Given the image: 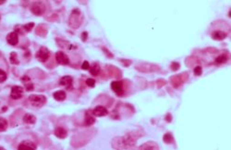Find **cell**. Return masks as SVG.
Masks as SVG:
<instances>
[{
  "instance_id": "7a4b0ae2",
  "label": "cell",
  "mask_w": 231,
  "mask_h": 150,
  "mask_svg": "<svg viewBox=\"0 0 231 150\" xmlns=\"http://www.w3.org/2000/svg\"><path fill=\"white\" fill-rule=\"evenodd\" d=\"M80 11L78 8H75L72 10V13L70 17V25L73 28H78L80 24V22H82V18Z\"/></svg>"
},
{
  "instance_id": "d4e9b609",
  "label": "cell",
  "mask_w": 231,
  "mask_h": 150,
  "mask_svg": "<svg viewBox=\"0 0 231 150\" xmlns=\"http://www.w3.org/2000/svg\"><path fill=\"white\" fill-rule=\"evenodd\" d=\"M34 22H30V23H27L25 25H23V29L26 31V32H30L32 28H34Z\"/></svg>"
},
{
  "instance_id": "3957f363",
  "label": "cell",
  "mask_w": 231,
  "mask_h": 150,
  "mask_svg": "<svg viewBox=\"0 0 231 150\" xmlns=\"http://www.w3.org/2000/svg\"><path fill=\"white\" fill-rule=\"evenodd\" d=\"M31 11L34 13L36 16H40L43 13H44L45 11V6L43 2L38 1V2H34L32 3V5L31 6Z\"/></svg>"
},
{
  "instance_id": "f546056e",
  "label": "cell",
  "mask_w": 231,
  "mask_h": 150,
  "mask_svg": "<svg viewBox=\"0 0 231 150\" xmlns=\"http://www.w3.org/2000/svg\"><path fill=\"white\" fill-rule=\"evenodd\" d=\"M87 36H88V32H83L81 33V40L83 41V42H85L87 40Z\"/></svg>"
},
{
  "instance_id": "d6986e66",
  "label": "cell",
  "mask_w": 231,
  "mask_h": 150,
  "mask_svg": "<svg viewBox=\"0 0 231 150\" xmlns=\"http://www.w3.org/2000/svg\"><path fill=\"white\" fill-rule=\"evenodd\" d=\"M227 59H228V57L226 55H220L216 58L214 61H216V64H224L227 61Z\"/></svg>"
},
{
  "instance_id": "83f0119b",
  "label": "cell",
  "mask_w": 231,
  "mask_h": 150,
  "mask_svg": "<svg viewBox=\"0 0 231 150\" xmlns=\"http://www.w3.org/2000/svg\"><path fill=\"white\" fill-rule=\"evenodd\" d=\"M89 68H90V64H89V62L88 61H83V63L81 64V69L82 70H89Z\"/></svg>"
},
{
  "instance_id": "484cf974",
  "label": "cell",
  "mask_w": 231,
  "mask_h": 150,
  "mask_svg": "<svg viewBox=\"0 0 231 150\" xmlns=\"http://www.w3.org/2000/svg\"><path fill=\"white\" fill-rule=\"evenodd\" d=\"M86 85L90 87H94L95 85V80L94 79H92V78H89L86 80Z\"/></svg>"
},
{
  "instance_id": "52a82bcc",
  "label": "cell",
  "mask_w": 231,
  "mask_h": 150,
  "mask_svg": "<svg viewBox=\"0 0 231 150\" xmlns=\"http://www.w3.org/2000/svg\"><path fill=\"white\" fill-rule=\"evenodd\" d=\"M56 59H57V63H59L60 65H69L70 64L69 57L62 51H57L56 53Z\"/></svg>"
},
{
  "instance_id": "30bf717a",
  "label": "cell",
  "mask_w": 231,
  "mask_h": 150,
  "mask_svg": "<svg viewBox=\"0 0 231 150\" xmlns=\"http://www.w3.org/2000/svg\"><path fill=\"white\" fill-rule=\"evenodd\" d=\"M7 42L10 45H16L19 42V35L17 32H12L7 35Z\"/></svg>"
},
{
  "instance_id": "7c38bea8",
  "label": "cell",
  "mask_w": 231,
  "mask_h": 150,
  "mask_svg": "<svg viewBox=\"0 0 231 150\" xmlns=\"http://www.w3.org/2000/svg\"><path fill=\"white\" fill-rule=\"evenodd\" d=\"M138 150H159V147L155 142H147L142 145L138 148Z\"/></svg>"
},
{
  "instance_id": "ac0fdd59",
  "label": "cell",
  "mask_w": 231,
  "mask_h": 150,
  "mask_svg": "<svg viewBox=\"0 0 231 150\" xmlns=\"http://www.w3.org/2000/svg\"><path fill=\"white\" fill-rule=\"evenodd\" d=\"M53 96H54V98H55L56 100H57V101H63V100L66 98V96H67V94H66L65 91L60 90V91L55 92L54 95H53Z\"/></svg>"
},
{
  "instance_id": "9c48e42d",
  "label": "cell",
  "mask_w": 231,
  "mask_h": 150,
  "mask_svg": "<svg viewBox=\"0 0 231 150\" xmlns=\"http://www.w3.org/2000/svg\"><path fill=\"white\" fill-rule=\"evenodd\" d=\"M108 114L107 109L103 106H97L93 109V115L95 117H104Z\"/></svg>"
},
{
  "instance_id": "4dcf8cb0",
  "label": "cell",
  "mask_w": 231,
  "mask_h": 150,
  "mask_svg": "<svg viewBox=\"0 0 231 150\" xmlns=\"http://www.w3.org/2000/svg\"><path fill=\"white\" fill-rule=\"evenodd\" d=\"M21 82H24V83H26V82H31L30 77H28V76H23V77L21 78Z\"/></svg>"
},
{
  "instance_id": "8992f818",
  "label": "cell",
  "mask_w": 231,
  "mask_h": 150,
  "mask_svg": "<svg viewBox=\"0 0 231 150\" xmlns=\"http://www.w3.org/2000/svg\"><path fill=\"white\" fill-rule=\"evenodd\" d=\"M35 149H36V145L30 140L22 141L18 146V150H35Z\"/></svg>"
},
{
  "instance_id": "d6a6232c",
  "label": "cell",
  "mask_w": 231,
  "mask_h": 150,
  "mask_svg": "<svg viewBox=\"0 0 231 150\" xmlns=\"http://www.w3.org/2000/svg\"><path fill=\"white\" fill-rule=\"evenodd\" d=\"M0 150H6V149L4 147H0Z\"/></svg>"
},
{
  "instance_id": "2e32d148",
  "label": "cell",
  "mask_w": 231,
  "mask_h": 150,
  "mask_svg": "<svg viewBox=\"0 0 231 150\" xmlns=\"http://www.w3.org/2000/svg\"><path fill=\"white\" fill-rule=\"evenodd\" d=\"M23 122L26 124H34L36 122V118L31 114H25L23 117Z\"/></svg>"
},
{
  "instance_id": "277c9868",
  "label": "cell",
  "mask_w": 231,
  "mask_h": 150,
  "mask_svg": "<svg viewBox=\"0 0 231 150\" xmlns=\"http://www.w3.org/2000/svg\"><path fill=\"white\" fill-rule=\"evenodd\" d=\"M49 55H50V52H49V50L44 47V46H42L38 51L36 52V58L40 61V62H45L48 58H49Z\"/></svg>"
},
{
  "instance_id": "6da1fadb",
  "label": "cell",
  "mask_w": 231,
  "mask_h": 150,
  "mask_svg": "<svg viewBox=\"0 0 231 150\" xmlns=\"http://www.w3.org/2000/svg\"><path fill=\"white\" fill-rule=\"evenodd\" d=\"M30 103L36 108H41L46 103V97L43 95H31L29 96Z\"/></svg>"
},
{
  "instance_id": "7402d4cb",
  "label": "cell",
  "mask_w": 231,
  "mask_h": 150,
  "mask_svg": "<svg viewBox=\"0 0 231 150\" xmlns=\"http://www.w3.org/2000/svg\"><path fill=\"white\" fill-rule=\"evenodd\" d=\"M9 60H10V62L12 63V64H19V58H18V55L16 54L15 52H12L11 54H10V58H9Z\"/></svg>"
},
{
  "instance_id": "4fadbf2b",
  "label": "cell",
  "mask_w": 231,
  "mask_h": 150,
  "mask_svg": "<svg viewBox=\"0 0 231 150\" xmlns=\"http://www.w3.org/2000/svg\"><path fill=\"white\" fill-rule=\"evenodd\" d=\"M226 37V33L223 31H214L212 33V38L216 41L224 40Z\"/></svg>"
},
{
  "instance_id": "603a6c76",
  "label": "cell",
  "mask_w": 231,
  "mask_h": 150,
  "mask_svg": "<svg viewBox=\"0 0 231 150\" xmlns=\"http://www.w3.org/2000/svg\"><path fill=\"white\" fill-rule=\"evenodd\" d=\"M203 72V70H202V67L201 66H196L194 70H193V73L196 75V76H200Z\"/></svg>"
},
{
  "instance_id": "8fae6325",
  "label": "cell",
  "mask_w": 231,
  "mask_h": 150,
  "mask_svg": "<svg viewBox=\"0 0 231 150\" xmlns=\"http://www.w3.org/2000/svg\"><path fill=\"white\" fill-rule=\"evenodd\" d=\"M72 82H73V79L71 76H64L59 80V85L66 86L67 89H71Z\"/></svg>"
},
{
  "instance_id": "1f68e13d",
  "label": "cell",
  "mask_w": 231,
  "mask_h": 150,
  "mask_svg": "<svg viewBox=\"0 0 231 150\" xmlns=\"http://www.w3.org/2000/svg\"><path fill=\"white\" fill-rule=\"evenodd\" d=\"M6 1H5V0H0V5H2V4H4Z\"/></svg>"
},
{
  "instance_id": "cb8c5ba5",
  "label": "cell",
  "mask_w": 231,
  "mask_h": 150,
  "mask_svg": "<svg viewBox=\"0 0 231 150\" xmlns=\"http://www.w3.org/2000/svg\"><path fill=\"white\" fill-rule=\"evenodd\" d=\"M6 80H7V73L4 71L0 70V83L4 82Z\"/></svg>"
},
{
  "instance_id": "ba28073f",
  "label": "cell",
  "mask_w": 231,
  "mask_h": 150,
  "mask_svg": "<svg viewBox=\"0 0 231 150\" xmlns=\"http://www.w3.org/2000/svg\"><path fill=\"white\" fill-rule=\"evenodd\" d=\"M23 95V88L21 86H13L11 88L10 96L13 99H20Z\"/></svg>"
},
{
  "instance_id": "4316f807",
  "label": "cell",
  "mask_w": 231,
  "mask_h": 150,
  "mask_svg": "<svg viewBox=\"0 0 231 150\" xmlns=\"http://www.w3.org/2000/svg\"><path fill=\"white\" fill-rule=\"evenodd\" d=\"M24 85H25V89L27 91H32V90H34V83L31 82H26Z\"/></svg>"
},
{
  "instance_id": "ffe728a7",
  "label": "cell",
  "mask_w": 231,
  "mask_h": 150,
  "mask_svg": "<svg viewBox=\"0 0 231 150\" xmlns=\"http://www.w3.org/2000/svg\"><path fill=\"white\" fill-rule=\"evenodd\" d=\"M163 141H164V143H167V144L172 143V142L174 141V139H173V136H172L171 133H169V132L166 133V135H164L163 136Z\"/></svg>"
},
{
  "instance_id": "44dd1931",
  "label": "cell",
  "mask_w": 231,
  "mask_h": 150,
  "mask_svg": "<svg viewBox=\"0 0 231 150\" xmlns=\"http://www.w3.org/2000/svg\"><path fill=\"white\" fill-rule=\"evenodd\" d=\"M8 128V122L4 118H0V132H4Z\"/></svg>"
},
{
  "instance_id": "5b68a950",
  "label": "cell",
  "mask_w": 231,
  "mask_h": 150,
  "mask_svg": "<svg viewBox=\"0 0 231 150\" xmlns=\"http://www.w3.org/2000/svg\"><path fill=\"white\" fill-rule=\"evenodd\" d=\"M111 89L116 93V95H118L119 96H122L124 95V89H123V85L121 82L119 81H114L111 82Z\"/></svg>"
},
{
  "instance_id": "9a60e30c",
  "label": "cell",
  "mask_w": 231,
  "mask_h": 150,
  "mask_svg": "<svg viewBox=\"0 0 231 150\" xmlns=\"http://www.w3.org/2000/svg\"><path fill=\"white\" fill-rule=\"evenodd\" d=\"M100 71H101V68H100V66H99L97 63H93L92 66H90V68H89L90 73L92 75H93V76L98 75L99 72H100Z\"/></svg>"
},
{
  "instance_id": "f1b7e54d",
  "label": "cell",
  "mask_w": 231,
  "mask_h": 150,
  "mask_svg": "<svg viewBox=\"0 0 231 150\" xmlns=\"http://www.w3.org/2000/svg\"><path fill=\"white\" fill-rule=\"evenodd\" d=\"M178 68H179V64H178L177 62H172V64H171V69H172L173 71H177Z\"/></svg>"
},
{
  "instance_id": "5bb4252c",
  "label": "cell",
  "mask_w": 231,
  "mask_h": 150,
  "mask_svg": "<svg viewBox=\"0 0 231 150\" xmlns=\"http://www.w3.org/2000/svg\"><path fill=\"white\" fill-rule=\"evenodd\" d=\"M67 135H68V131L66 130L65 128H63V127H57V128H56V130H55V135H56L57 137L60 138V139L66 138Z\"/></svg>"
},
{
  "instance_id": "e0dca14e",
  "label": "cell",
  "mask_w": 231,
  "mask_h": 150,
  "mask_svg": "<svg viewBox=\"0 0 231 150\" xmlns=\"http://www.w3.org/2000/svg\"><path fill=\"white\" fill-rule=\"evenodd\" d=\"M94 122H95V119H94V117H93L92 114H90V113L86 112V114H85V118H84V124H85L86 126H91V125H93Z\"/></svg>"
}]
</instances>
